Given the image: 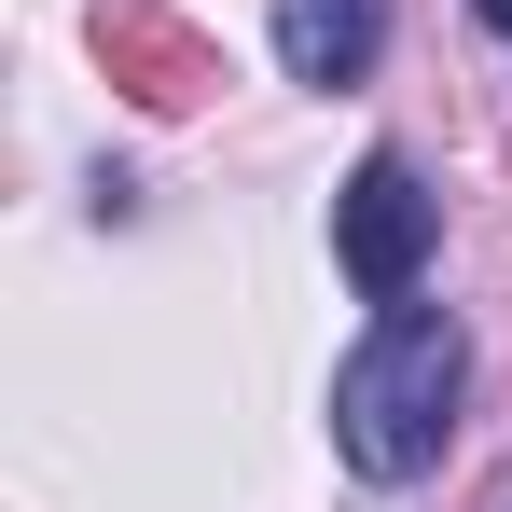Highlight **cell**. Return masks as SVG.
<instances>
[{"label": "cell", "mask_w": 512, "mask_h": 512, "mask_svg": "<svg viewBox=\"0 0 512 512\" xmlns=\"http://www.w3.org/2000/svg\"><path fill=\"white\" fill-rule=\"evenodd\" d=\"M457 388H471V333L443 305H388L333 374V457L360 485H416L457 443Z\"/></svg>", "instance_id": "obj_1"}, {"label": "cell", "mask_w": 512, "mask_h": 512, "mask_svg": "<svg viewBox=\"0 0 512 512\" xmlns=\"http://www.w3.org/2000/svg\"><path fill=\"white\" fill-rule=\"evenodd\" d=\"M429 236H443V194H429L402 153H360V180L333 194V263L360 277V305H416Z\"/></svg>", "instance_id": "obj_2"}, {"label": "cell", "mask_w": 512, "mask_h": 512, "mask_svg": "<svg viewBox=\"0 0 512 512\" xmlns=\"http://www.w3.org/2000/svg\"><path fill=\"white\" fill-rule=\"evenodd\" d=\"M97 56H111V84L139 97V111H194V97L222 84V56H208L180 14H153V0H111V14H97Z\"/></svg>", "instance_id": "obj_3"}, {"label": "cell", "mask_w": 512, "mask_h": 512, "mask_svg": "<svg viewBox=\"0 0 512 512\" xmlns=\"http://www.w3.org/2000/svg\"><path fill=\"white\" fill-rule=\"evenodd\" d=\"M388 42V0H277V56L291 84H360Z\"/></svg>", "instance_id": "obj_4"}, {"label": "cell", "mask_w": 512, "mask_h": 512, "mask_svg": "<svg viewBox=\"0 0 512 512\" xmlns=\"http://www.w3.org/2000/svg\"><path fill=\"white\" fill-rule=\"evenodd\" d=\"M485 28H499V42H512V0H485Z\"/></svg>", "instance_id": "obj_5"}]
</instances>
